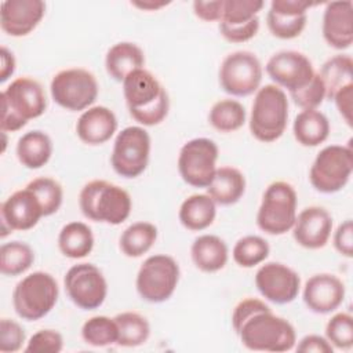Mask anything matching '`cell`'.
Here are the masks:
<instances>
[{
  "mask_svg": "<svg viewBox=\"0 0 353 353\" xmlns=\"http://www.w3.org/2000/svg\"><path fill=\"white\" fill-rule=\"evenodd\" d=\"M232 325L248 350L283 353L294 349L296 343L292 324L274 314L269 305L258 298H245L234 306Z\"/></svg>",
  "mask_w": 353,
  "mask_h": 353,
  "instance_id": "obj_1",
  "label": "cell"
},
{
  "mask_svg": "<svg viewBox=\"0 0 353 353\" xmlns=\"http://www.w3.org/2000/svg\"><path fill=\"white\" fill-rule=\"evenodd\" d=\"M123 95L131 117L145 127L160 124L168 114V94L145 68L131 72L123 80Z\"/></svg>",
  "mask_w": 353,
  "mask_h": 353,
  "instance_id": "obj_2",
  "label": "cell"
},
{
  "mask_svg": "<svg viewBox=\"0 0 353 353\" xmlns=\"http://www.w3.org/2000/svg\"><path fill=\"white\" fill-rule=\"evenodd\" d=\"M47 97L41 84L28 76L12 80L1 91L0 128L4 132L19 131L29 120L44 114Z\"/></svg>",
  "mask_w": 353,
  "mask_h": 353,
  "instance_id": "obj_3",
  "label": "cell"
},
{
  "mask_svg": "<svg viewBox=\"0 0 353 353\" xmlns=\"http://www.w3.org/2000/svg\"><path fill=\"white\" fill-rule=\"evenodd\" d=\"M83 215L94 222L123 223L131 214L132 200L127 190L103 179L85 183L79 196Z\"/></svg>",
  "mask_w": 353,
  "mask_h": 353,
  "instance_id": "obj_4",
  "label": "cell"
},
{
  "mask_svg": "<svg viewBox=\"0 0 353 353\" xmlns=\"http://www.w3.org/2000/svg\"><path fill=\"white\" fill-rule=\"evenodd\" d=\"M288 121V99L283 88L276 84L261 87L254 98L250 131L261 142L277 141L285 131Z\"/></svg>",
  "mask_w": 353,
  "mask_h": 353,
  "instance_id": "obj_5",
  "label": "cell"
},
{
  "mask_svg": "<svg viewBox=\"0 0 353 353\" xmlns=\"http://www.w3.org/2000/svg\"><path fill=\"white\" fill-rule=\"evenodd\" d=\"M58 295L57 280L50 273L39 270L17 283L12 291V306L21 319L36 321L52 310Z\"/></svg>",
  "mask_w": 353,
  "mask_h": 353,
  "instance_id": "obj_6",
  "label": "cell"
},
{
  "mask_svg": "<svg viewBox=\"0 0 353 353\" xmlns=\"http://www.w3.org/2000/svg\"><path fill=\"white\" fill-rule=\"evenodd\" d=\"M298 197L288 182H272L263 192L261 205L256 214L258 228L272 236H280L290 232L296 218Z\"/></svg>",
  "mask_w": 353,
  "mask_h": 353,
  "instance_id": "obj_7",
  "label": "cell"
},
{
  "mask_svg": "<svg viewBox=\"0 0 353 353\" xmlns=\"http://www.w3.org/2000/svg\"><path fill=\"white\" fill-rule=\"evenodd\" d=\"M181 276L178 262L165 254H156L141 265L135 287L139 296L150 303H161L170 299Z\"/></svg>",
  "mask_w": 353,
  "mask_h": 353,
  "instance_id": "obj_8",
  "label": "cell"
},
{
  "mask_svg": "<svg viewBox=\"0 0 353 353\" xmlns=\"http://www.w3.org/2000/svg\"><path fill=\"white\" fill-rule=\"evenodd\" d=\"M353 171V152L350 146L328 145L323 148L309 171L312 186L325 194L343 189Z\"/></svg>",
  "mask_w": 353,
  "mask_h": 353,
  "instance_id": "obj_9",
  "label": "cell"
},
{
  "mask_svg": "<svg viewBox=\"0 0 353 353\" xmlns=\"http://www.w3.org/2000/svg\"><path fill=\"white\" fill-rule=\"evenodd\" d=\"M54 102L70 112L91 108L98 97L95 76L83 68H69L58 72L50 84Z\"/></svg>",
  "mask_w": 353,
  "mask_h": 353,
  "instance_id": "obj_10",
  "label": "cell"
},
{
  "mask_svg": "<svg viewBox=\"0 0 353 353\" xmlns=\"http://www.w3.org/2000/svg\"><path fill=\"white\" fill-rule=\"evenodd\" d=\"M150 135L139 125L123 128L113 143L110 164L116 174L123 178L139 176L149 164Z\"/></svg>",
  "mask_w": 353,
  "mask_h": 353,
  "instance_id": "obj_11",
  "label": "cell"
},
{
  "mask_svg": "<svg viewBox=\"0 0 353 353\" xmlns=\"http://www.w3.org/2000/svg\"><path fill=\"white\" fill-rule=\"evenodd\" d=\"M263 69L251 51H234L226 55L219 66L221 88L233 97H248L259 90Z\"/></svg>",
  "mask_w": 353,
  "mask_h": 353,
  "instance_id": "obj_12",
  "label": "cell"
},
{
  "mask_svg": "<svg viewBox=\"0 0 353 353\" xmlns=\"http://www.w3.org/2000/svg\"><path fill=\"white\" fill-rule=\"evenodd\" d=\"M218 146L210 138H193L179 150L178 171L185 183L207 188L216 172Z\"/></svg>",
  "mask_w": 353,
  "mask_h": 353,
  "instance_id": "obj_13",
  "label": "cell"
},
{
  "mask_svg": "<svg viewBox=\"0 0 353 353\" xmlns=\"http://www.w3.org/2000/svg\"><path fill=\"white\" fill-rule=\"evenodd\" d=\"M63 284L70 301L83 310L98 309L108 295L106 279L92 263L73 265L66 272Z\"/></svg>",
  "mask_w": 353,
  "mask_h": 353,
  "instance_id": "obj_14",
  "label": "cell"
},
{
  "mask_svg": "<svg viewBox=\"0 0 353 353\" xmlns=\"http://www.w3.org/2000/svg\"><path fill=\"white\" fill-rule=\"evenodd\" d=\"M265 70L276 85L287 88L290 94L307 85L316 76L310 59L305 54L294 50L273 54L266 62Z\"/></svg>",
  "mask_w": 353,
  "mask_h": 353,
  "instance_id": "obj_15",
  "label": "cell"
},
{
  "mask_svg": "<svg viewBox=\"0 0 353 353\" xmlns=\"http://www.w3.org/2000/svg\"><path fill=\"white\" fill-rule=\"evenodd\" d=\"M255 287L265 299L277 305H285L298 296L301 277L284 263L266 262L255 273Z\"/></svg>",
  "mask_w": 353,
  "mask_h": 353,
  "instance_id": "obj_16",
  "label": "cell"
},
{
  "mask_svg": "<svg viewBox=\"0 0 353 353\" xmlns=\"http://www.w3.org/2000/svg\"><path fill=\"white\" fill-rule=\"evenodd\" d=\"M313 6L303 0H273L266 15L268 29L281 40L298 37L306 26L307 10Z\"/></svg>",
  "mask_w": 353,
  "mask_h": 353,
  "instance_id": "obj_17",
  "label": "cell"
},
{
  "mask_svg": "<svg viewBox=\"0 0 353 353\" xmlns=\"http://www.w3.org/2000/svg\"><path fill=\"white\" fill-rule=\"evenodd\" d=\"M345 294V284L339 277L331 273H317L305 283L302 298L309 310L327 314L342 305Z\"/></svg>",
  "mask_w": 353,
  "mask_h": 353,
  "instance_id": "obj_18",
  "label": "cell"
},
{
  "mask_svg": "<svg viewBox=\"0 0 353 353\" xmlns=\"http://www.w3.org/2000/svg\"><path fill=\"white\" fill-rule=\"evenodd\" d=\"M46 3L41 0H4L0 6V26L12 37L29 34L41 22Z\"/></svg>",
  "mask_w": 353,
  "mask_h": 353,
  "instance_id": "obj_19",
  "label": "cell"
},
{
  "mask_svg": "<svg viewBox=\"0 0 353 353\" xmlns=\"http://www.w3.org/2000/svg\"><path fill=\"white\" fill-rule=\"evenodd\" d=\"M332 232V216L330 212L319 205L303 208L295 218L292 226L294 240L303 248L319 250L323 248Z\"/></svg>",
  "mask_w": 353,
  "mask_h": 353,
  "instance_id": "obj_20",
  "label": "cell"
},
{
  "mask_svg": "<svg viewBox=\"0 0 353 353\" xmlns=\"http://www.w3.org/2000/svg\"><path fill=\"white\" fill-rule=\"evenodd\" d=\"M43 216L44 214L39 199L28 188L14 192L0 207L1 222L7 223L12 232L33 229Z\"/></svg>",
  "mask_w": 353,
  "mask_h": 353,
  "instance_id": "obj_21",
  "label": "cell"
},
{
  "mask_svg": "<svg viewBox=\"0 0 353 353\" xmlns=\"http://www.w3.org/2000/svg\"><path fill=\"white\" fill-rule=\"evenodd\" d=\"M323 37L335 50H346L353 43V4L349 0L327 3L323 14Z\"/></svg>",
  "mask_w": 353,
  "mask_h": 353,
  "instance_id": "obj_22",
  "label": "cell"
},
{
  "mask_svg": "<svg viewBox=\"0 0 353 353\" xmlns=\"http://www.w3.org/2000/svg\"><path fill=\"white\" fill-rule=\"evenodd\" d=\"M117 130V117L106 106H91L85 109L77 123L76 134L87 145H102L108 142Z\"/></svg>",
  "mask_w": 353,
  "mask_h": 353,
  "instance_id": "obj_23",
  "label": "cell"
},
{
  "mask_svg": "<svg viewBox=\"0 0 353 353\" xmlns=\"http://www.w3.org/2000/svg\"><path fill=\"white\" fill-rule=\"evenodd\" d=\"M190 256L199 270L215 273L228 263L229 250L221 237L215 234H201L192 243Z\"/></svg>",
  "mask_w": 353,
  "mask_h": 353,
  "instance_id": "obj_24",
  "label": "cell"
},
{
  "mask_svg": "<svg viewBox=\"0 0 353 353\" xmlns=\"http://www.w3.org/2000/svg\"><path fill=\"white\" fill-rule=\"evenodd\" d=\"M145 55L139 46L131 41H120L113 44L105 57L106 73L119 83L134 70L143 68Z\"/></svg>",
  "mask_w": 353,
  "mask_h": 353,
  "instance_id": "obj_25",
  "label": "cell"
},
{
  "mask_svg": "<svg viewBox=\"0 0 353 353\" xmlns=\"http://www.w3.org/2000/svg\"><path fill=\"white\" fill-rule=\"evenodd\" d=\"M207 194L221 205L236 204L245 192V176L234 167L216 168L214 179L205 188Z\"/></svg>",
  "mask_w": 353,
  "mask_h": 353,
  "instance_id": "obj_26",
  "label": "cell"
},
{
  "mask_svg": "<svg viewBox=\"0 0 353 353\" xmlns=\"http://www.w3.org/2000/svg\"><path fill=\"white\" fill-rule=\"evenodd\" d=\"M216 216V203L207 193H196L186 197L178 212L179 222L192 232H200L212 225Z\"/></svg>",
  "mask_w": 353,
  "mask_h": 353,
  "instance_id": "obj_27",
  "label": "cell"
},
{
  "mask_svg": "<svg viewBox=\"0 0 353 353\" xmlns=\"http://www.w3.org/2000/svg\"><path fill=\"white\" fill-rule=\"evenodd\" d=\"M15 152L23 167L29 170H39L51 159L52 141L44 131L32 130L18 139Z\"/></svg>",
  "mask_w": 353,
  "mask_h": 353,
  "instance_id": "obj_28",
  "label": "cell"
},
{
  "mask_svg": "<svg viewBox=\"0 0 353 353\" xmlns=\"http://www.w3.org/2000/svg\"><path fill=\"white\" fill-rule=\"evenodd\" d=\"M292 132L299 145L314 148L327 141L330 135V121L327 116L317 109L302 110L294 120Z\"/></svg>",
  "mask_w": 353,
  "mask_h": 353,
  "instance_id": "obj_29",
  "label": "cell"
},
{
  "mask_svg": "<svg viewBox=\"0 0 353 353\" xmlns=\"http://www.w3.org/2000/svg\"><path fill=\"white\" fill-rule=\"evenodd\" d=\"M59 251L70 259L87 256L94 248V234L91 228L80 221L66 223L58 234Z\"/></svg>",
  "mask_w": 353,
  "mask_h": 353,
  "instance_id": "obj_30",
  "label": "cell"
},
{
  "mask_svg": "<svg viewBox=\"0 0 353 353\" xmlns=\"http://www.w3.org/2000/svg\"><path fill=\"white\" fill-rule=\"evenodd\" d=\"M157 240V228L145 221L134 222L120 236L121 252L128 258H139L146 254Z\"/></svg>",
  "mask_w": 353,
  "mask_h": 353,
  "instance_id": "obj_31",
  "label": "cell"
},
{
  "mask_svg": "<svg viewBox=\"0 0 353 353\" xmlns=\"http://www.w3.org/2000/svg\"><path fill=\"white\" fill-rule=\"evenodd\" d=\"M325 88V98L332 99L345 85L353 84V61L349 55H335L327 59L317 73Z\"/></svg>",
  "mask_w": 353,
  "mask_h": 353,
  "instance_id": "obj_32",
  "label": "cell"
},
{
  "mask_svg": "<svg viewBox=\"0 0 353 353\" xmlns=\"http://www.w3.org/2000/svg\"><path fill=\"white\" fill-rule=\"evenodd\" d=\"M113 319L119 328V346L137 347L148 341L150 335V324L142 314L137 312H121Z\"/></svg>",
  "mask_w": 353,
  "mask_h": 353,
  "instance_id": "obj_33",
  "label": "cell"
},
{
  "mask_svg": "<svg viewBox=\"0 0 353 353\" xmlns=\"http://www.w3.org/2000/svg\"><path fill=\"white\" fill-rule=\"evenodd\" d=\"M34 262V252L28 243L8 241L0 247V272L4 276H19Z\"/></svg>",
  "mask_w": 353,
  "mask_h": 353,
  "instance_id": "obj_34",
  "label": "cell"
},
{
  "mask_svg": "<svg viewBox=\"0 0 353 353\" xmlns=\"http://www.w3.org/2000/svg\"><path fill=\"white\" fill-rule=\"evenodd\" d=\"M245 109L236 99H221L212 105L208 113V123L221 132H233L245 123Z\"/></svg>",
  "mask_w": 353,
  "mask_h": 353,
  "instance_id": "obj_35",
  "label": "cell"
},
{
  "mask_svg": "<svg viewBox=\"0 0 353 353\" xmlns=\"http://www.w3.org/2000/svg\"><path fill=\"white\" fill-rule=\"evenodd\" d=\"M269 243L256 234H248L239 239L233 247V261L241 268H254L265 262L269 256Z\"/></svg>",
  "mask_w": 353,
  "mask_h": 353,
  "instance_id": "obj_36",
  "label": "cell"
},
{
  "mask_svg": "<svg viewBox=\"0 0 353 353\" xmlns=\"http://www.w3.org/2000/svg\"><path fill=\"white\" fill-rule=\"evenodd\" d=\"M81 336L85 343L95 347L117 345L119 328L114 319L108 316H94L83 324Z\"/></svg>",
  "mask_w": 353,
  "mask_h": 353,
  "instance_id": "obj_37",
  "label": "cell"
},
{
  "mask_svg": "<svg viewBox=\"0 0 353 353\" xmlns=\"http://www.w3.org/2000/svg\"><path fill=\"white\" fill-rule=\"evenodd\" d=\"M26 188L30 189L39 199L44 216H50L61 208L63 200V189L58 181L50 176H40L30 181Z\"/></svg>",
  "mask_w": 353,
  "mask_h": 353,
  "instance_id": "obj_38",
  "label": "cell"
},
{
  "mask_svg": "<svg viewBox=\"0 0 353 353\" xmlns=\"http://www.w3.org/2000/svg\"><path fill=\"white\" fill-rule=\"evenodd\" d=\"M325 338L332 347L349 350L353 346V317L339 312L334 314L325 325Z\"/></svg>",
  "mask_w": 353,
  "mask_h": 353,
  "instance_id": "obj_39",
  "label": "cell"
},
{
  "mask_svg": "<svg viewBox=\"0 0 353 353\" xmlns=\"http://www.w3.org/2000/svg\"><path fill=\"white\" fill-rule=\"evenodd\" d=\"M262 0H223L222 18L226 25H241L256 18L263 8Z\"/></svg>",
  "mask_w": 353,
  "mask_h": 353,
  "instance_id": "obj_40",
  "label": "cell"
},
{
  "mask_svg": "<svg viewBox=\"0 0 353 353\" xmlns=\"http://www.w3.org/2000/svg\"><path fill=\"white\" fill-rule=\"evenodd\" d=\"M63 349V338L55 330H39L34 332L26 346V353H59Z\"/></svg>",
  "mask_w": 353,
  "mask_h": 353,
  "instance_id": "obj_41",
  "label": "cell"
},
{
  "mask_svg": "<svg viewBox=\"0 0 353 353\" xmlns=\"http://www.w3.org/2000/svg\"><path fill=\"white\" fill-rule=\"evenodd\" d=\"M290 97L294 101V103L299 106L302 110L317 109L325 99V88L321 79L316 73V76L307 85H305L296 92L290 94Z\"/></svg>",
  "mask_w": 353,
  "mask_h": 353,
  "instance_id": "obj_42",
  "label": "cell"
},
{
  "mask_svg": "<svg viewBox=\"0 0 353 353\" xmlns=\"http://www.w3.org/2000/svg\"><path fill=\"white\" fill-rule=\"evenodd\" d=\"M25 330L19 323L11 319L0 320V352L14 353L21 350L25 342Z\"/></svg>",
  "mask_w": 353,
  "mask_h": 353,
  "instance_id": "obj_43",
  "label": "cell"
},
{
  "mask_svg": "<svg viewBox=\"0 0 353 353\" xmlns=\"http://www.w3.org/2000/svg\"><path fill=\"white\" fill-rule=\"evenodd\" d=\"M259 30V18H254L250 22L241 25H226L219 22V32L222 37L230 43H244L256 36Z\"/></svg>",
  "mask_w": 353,
  "mask_h": 353,
  "instance_id": "obj_44",
  "label": "cell"
},
{
  "mask_svg": "<svg viewBox=\"0 0 353 353\" xmlns=\"http://www.w3.org/2000/svg\"><path fill=\"white\" fill-rule=\"evenodd\" d=\"M334 247L335 250L346 258L353 256V222L346 219L342 222L334 233Z\"/></svg>",
  "mask_w": 353,
  "mask_h": 353,
  "instance_id": "obj_45",
  "label": "cell"
},
{
  "mask_svg": "<svg viewBox=\"0 0 353 353\" xmlns=\"http://www.w3.org/2000/svg\"><path fill=\"white\" fill-rule=\"evenodd\" d=\"M223 10V0H214V1H193V12L194 15L205 22H215L221 21Z\"/></svg>",
  "mask_w": 353,
  "mask_h": 353,
  "instance_id": "obj_46",
  "label": "cell"
},
{
  "mask_svg": "<svg viewBox=\"0 0 353 353\" xmlns=\"http://www.w3.org/2000/svg\"><path fill=\"white\" fill-rule=\"evenodd\" d=\"M296 352H301V353H332L334 347L327 341V338L317 335V334H309V335H305L298 342Z\"/></svg>",
  "mask_w": 353,
  "mask_h": 353,
  "instance_id": "obj_47",
  "label": "cell"
},
{
  "mask_svg": "<svg viewBox=\"0 0 353 353\" xmlns=\"http://www.w3.org/2000/svg\"><path fill=\"white\" fill-rule=\"evenodd\" d=\"M339 114L343 117L346 124L352 127V106H353V84L345 85L332 97Z\"/></svg>",
  "mask_w": 353,
  "mask_h": 353,
  "instance_id": "obj_48",
  "label": "cell"
},
{
  "mask_svg": "<svg viewBox=\"0 0 353 353\" xmlns=\"http://www.w3.org/2000/svg\"><path fill=\"white\" fill-rule=\"evenodd\" d=\"M1 68H0V83H6L15 72V57L14 54L7 48V47H1Z\"/></svg>",
  "mask_w": 353,
  "mask_h": 353,
  "instance_id": "obj_49",
  "label": "cell"
},
{
  "mask_svg": "<svg viewBox=\"0 0 353 353\" xmlns=\"http://www.w3.org/2000/svg\"><path fill=\"white\" fill-rule=\"evenodd\" d=\"M131 4L139 10H145V11H157L161 7H165L167 4H170V1H153V0H143V1H131Z\"/></svg>",
  "mask_w": 353,
  "mask_h": 353,
  "instance_id": "obj_50",
  "label": "cell"
}]
</instances>
